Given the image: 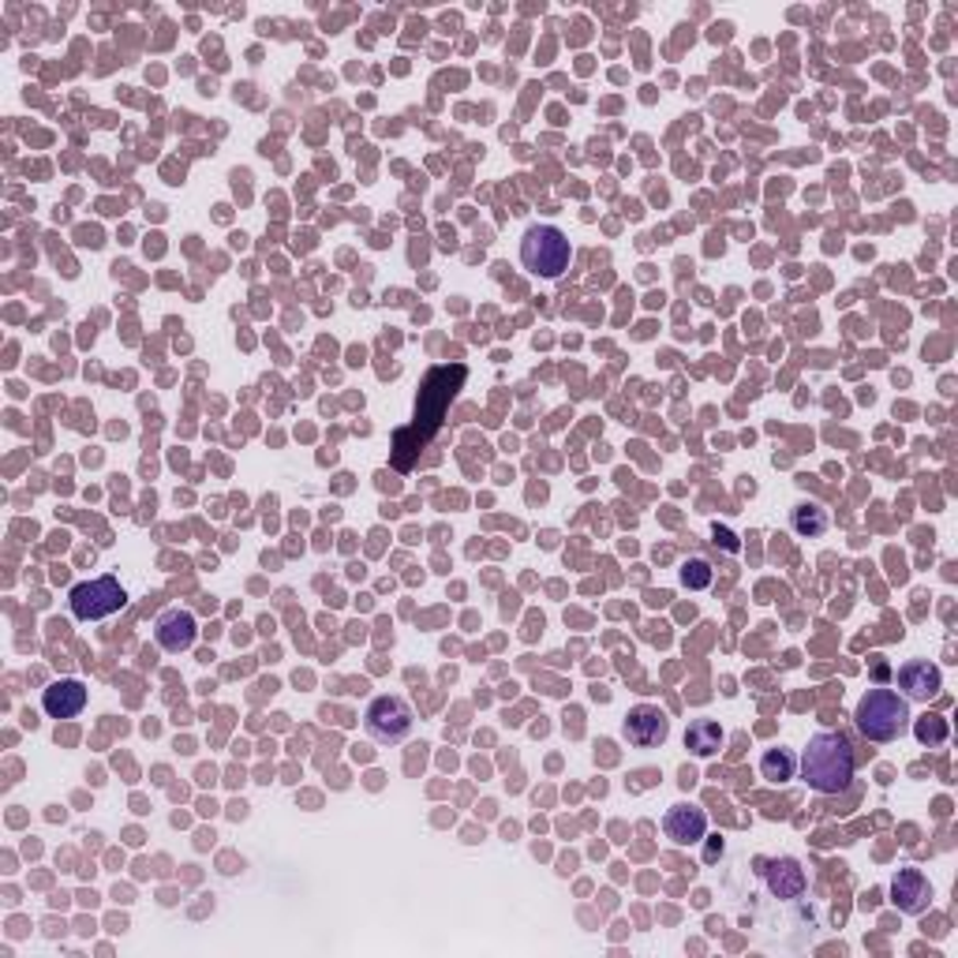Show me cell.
<instances>
[{
  "label": "cell",
  "instance_id": "obj_1",
  "mask_svg": "<svg viewBox=\"0 0 958 958\" xmlns=\"http://www.w3.org/2000/svg\"><path fill=\"white\" fill-rule=\"evenodd\" d=\"M469 383V367L464 364H439L423 375L420 394H416V412L409 427H397L394 431V469L397 472H412L416 461H420V450L434 442V434L442 431L445 416H450V405L458 401V394Z\"/></svg>",
  "mask_w": 958,
  "mask_h": 958
},
{
  "label": "cell",
  "instance_id": "obj_2",
  "mask_svg": "<svg viewBox=\"0 0 958 958\" xmlns=\"http://www.w3.org/2000/svg\"><path fill=\"white\" fill-rule=\"evenodd\" d=\"M801 775L817 794H842L853 783V749L835 730H820L809 738L801 756Z\"/></svg>",
  "mask_w": 958,
  "mask_h": 958
},
{
  "label": "cell",
  "instance_id": "obj_3",
  "mask_svg": "<svg viewBox=\"0 0 958 958\" xmlns=\"http://www.w3.org/2000/svg\"><path fill=\"white\" fill-rule=\"evenodd\" d=\"M853 723H858V730L869 738V742H880V745L895 742L909 723V700L903 697V692L876 686L858 700Z\"/></svg>",
  "mask_w": 958,
  "mask_h": 958
},
{
  "label": "cell",
  "instance_id": "obj_4",
  "mask_svg": "<svg viewBox=\"0 0 958 958\" xmlns=\"http://www.w3.org/2000/svg\"><path fill=\"white\" fill-rule=\"evenodd\" d=\"M569 259H573V248H569L566 233L555 229V225H532L520 240V267L532 278L558 281L569 270Z\"/></svg>",
  "mask_w": 958,
  "mask_h": 958
},
{
  "label": "cell",
  "instance_id": "obj_5",
  "mask_svg": "<svg viewBox=\"0 0 958 958\" xmlns=\"http://www.w3.org/2000/svg\"><path fill=\"white\" fill-rule=\"evenodd\" d=\"M125 603H128V592L112 573L83 581L68 592V606L79 622H101V618H109V614L125 611Z\"/></svg>",
  "mask_w": 958,
  "mask_h": 958
},
{
  "label": "cell",
  "instance_id": "obj_6",
  "mask_svg": "<svg viewBox=\"0 0 958 958\" xmlns=\"http://www.w3.org/2000/svg\"><path fill=\"white\" fill-rule=\"evenodd\" d=\"M412 704L405 697H375L367 704V715H364V730L383 745H397L412 734Z\"/></svg>",
  "mask_w": 958,
  "mask_h": 958
},
{
  "label": "cell",
  "instance_id": "obj_7",
  "mask_svg": "<svg viewBox=\"0 0 958 958\" xmlns=\"http://www.w3.org/2000/svg\"><path fill=\"white\" fill-rule=\"evenodd\" d=\"M622 734H625V742L637 745V749H659L670 738V719L663 715L656 704H637L629 715H625Z\"/></svg>",
  "mask_w": 958,
  "mask_h": 958
},
{
  "label": "cell",
  "instance_id": "obj_8",
  "mask_svg": "<svg viewBox=\"0 0 958 958\" xmlns=\"http://www.w3.org/2000/svg\"><path fill=\"white\" fill-rule=\"evenodd\" d=\"M663 831L678 847H697L708 835V812L697 809V805H670L667 817H663Z\"/></svg>",
  "mask_w": 958,
  "mask_h": 958
},
{
  "label": "cell",
  "instance_id": "obj_9",
  "mask_svg": "<svg viewBox=\"0 0 958 958\" xmlns=\"http://www.w3.org/2000/svg\"><path fill=\"white\" fill-rule=\"evenodd\" d=\"M891 903H895L903 914H925L928 903H933V887H928L922 869H898L895 880H891Z\"/></svg>",
  "mask_w": 958,
  "mask_h": 958
},
{
  "label": "cell",
  "instance_id": "obj_10",
  "mask_svg": "<svg viewBox=\"0 0 958 958\" xmlns=\"http://www.w3.org/2000/svg\"><path fill=\"white\" fill-rule=\"evenodd\" d=\"M154 637L165 652H173V656H180V652H187L198 637V625L187 611H180V606H173V611H165L161 618L154 622Z\"/></svg>",
  "mask_w": 958,
  "mask_h": 958
},
{
  "label": "cell",
  "instance_id": "obj_11",
  "mask_svg": "<svg viewBox=\"0 0 958 958\" xmlns=\"http://www.w3.org/2000/svg\"><path fill=\"white\" fill-rule=\"evenodd\" d=\"M756 869L764 872L767 887H772L775 898H801L809 880H805V869L794 858H779V861H756Z\"/></svg>",
  "mask_w": 958,
  "mask_h": 958
},
{
  "label": "cell",
  "instance_id": "obj_12",
  "mask_svg": "<svg viewBox=\"0 0 958 958\" xmlns=\"http://www.w3.org/2000/svg\"><path fill=\"white\" fill-rule=\"evenodd\" d=\"M42 708L50 719H72L87 708V686L79 678H61L42 692Z\"/></svg>",
  "mask_w": 958,
  "mask_h": 958
},
{
  "label": "cell",
  "instance_id": "obj_13",
  "mask_svg": "<svg viewBox=\"0 0 958 958\" xmlns=\"http://www.w3.org/2000/svg\"><path fill=\"white\" fill-rule=\"evenodd\" d=\"M898 689L906 692V700H933L940 697L944 675L940 667H933L928 659H909L906 667L898 670Z\"/></svg>",
  "mask_w": 958,
  "mask_h": 958
},
{
  "label": "cell",
  "instance_id": "obj_14",
  "mask_svg": "<svg viewBox=\"0 0 958 958\" xmlns=\"http://www.w3.org/2000/svg\"><path fill=\"white\" fill-rule=\"evenodd\" d=\"M828 525H831V517L820 502H798V506L790 509V528H794V536H801V539L824 536L828 532Z\"/></svg>",
  "mask_w": 958,
  "mask_h": 958
},
{
  "label": "cell",
  "instance_id": "obj_15",
  "mask_svg": "<svg viewBox=\"0 0 958 958\" xmlns=\"http://www.w3.org/2000/svg\"><path fill=\"white\" fill-rule=\"evenodd\" d=\"M719 745H723V726H719L715 719H697V723H689V730H686L689 753L711 756V753H719Z\"/></svg>",
  "mask_w": 958,
  "mask_h": 958
},
{
  "label": "cell",
  "instance_id": "obj_16",
  "mask_svg": "<svg viewBox=\"0 0 958 958\" xmlns=\"http://www.w3.org/2000/svg\"><path fill=\"white\" fill-rule=\"evenodd\" d=\"M794 772H798V756L790 749H767L761 756V775L767 783H790Z\"/></svg>",
  "mask_w": 958,
  "mask_h": 958
},
{
  "label": "cell",
  "instance_id": "obj_17",
  "mask_svg": "<svg viewBox=\"0 0 958 958\" xmlns=\"http://www.w3.org/2000/svg\"><path fill=\"white\" fill-rule=\"evenodd\" d=\"M681 584H686L689 592H704L711 584V566L704 558H689V562L681 566Z\"/></svg>",
  "mask_w": 958,
  "mask_h": 958
},
{
  "label": "cell",
  "instance_id": "obj_18",
  "mask_svg": "<svg viewBox=\"0 0 958 958\" xmlns=\"http://www.w3.org/2000/svg\"><path fill=\"white\" fill-rule=\"evenodd\" d=\"M914 734H917V742H922V745H944L947 742V719H940V715L917 719Z\"/></svg>",
  "mask_w": 958,
  "mask_h": 958
},
{
  "label": "cell",
  "instance_id": "obj_19",
  "mask_svg": "<svg viewBox=\"0 0 958 958\" xmlns=\"http://www.w3.org/2000/svg\"><path fill=\"white\" fill-rule=\"evenodd\" d=\"M719 853H723V842H711V847H708V853H704V861H715Z\"/></svg>",
  "mask_w": 958,
  "mask_h": 958
}]
</instances>
